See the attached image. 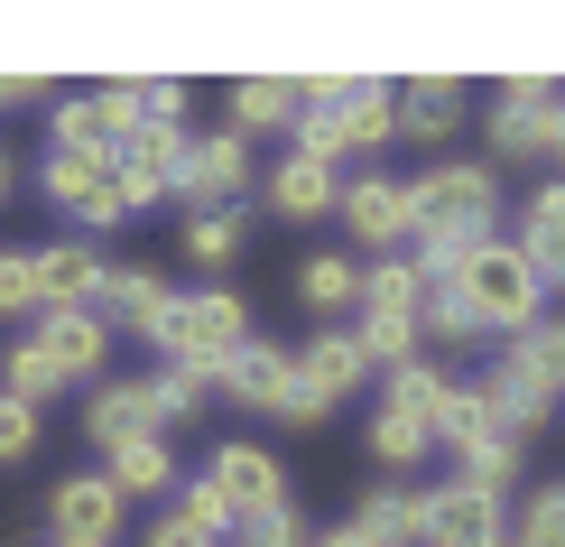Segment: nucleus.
I'll return each mask as SVG.
<instances>
[{
    "mask_svg": "<svg viewBox=\"0 0 565 547\" xmlns=\"http://www.w3.org/2000/svg\"><path fill=\"white\" fill-rule=\"evenodd\" d=\"M408 213H417L408 260L427 278H455L463 251H482L491 232H501V168H491V158H445V168L408 177Z\"/></svg>",
    "mask_w": 565,
    "mask_h": 547,
    "instance_id": "obj_1",
    "label": "nucleus"
},
{
    "mask_svg": "<svg viewBox=\"0 0 565 547\" xmlns=\"http://www.w3.org/2000/svg\"><path fill=\"white\" fill-rule=\"evenodd\" d=\"M278 502H288V473H278V455H269V445H250V436L214 445V455H204V473L177 492V511H185V519H204L223 547L242 538L260 511H278Z\"/></svg>",
    "mask_w": 565,
    "mask_h": 547,
    "instance_id": "obj_2",
    "label": "nucleus"
},
{
    "mask_svg": "<svg viewBox=\"0 0 565 547\" xmlns=\"http://www.w3.org/2000/svg\"><path fill=\"white\" fill-rule=\"evenodd\" d=\"M455 288H463V306H473V325H482L491 344H501V335L520 344L529 325H537V297H547V288H537V270L520 260V242H501V232H491L482 251H463Z\"/></svg>",
    "mask_w": 565,
    "mask_h": 547,
    "instance_id": "obj_3",
    "label": "nucleus"
},
{
    "mask_svg": "<svg viewBox=\"0 0 565 547\" xmlns=\"http://www.w3.org/2000/svg\"><path fill=\"white\" fill-rule=\"evenodd\" d=\"M214 390H232L242 409H260V418H278V427H324V399L297 380V353H288V344H260V335H250V344L214 371Z\"/></svg>",
    "mask_w": 565,
    "mask_h": 547,
    "instance_id": "obj_4",
    "label": "nucleus"
},
{
    "mask_svg": "<svg viewBox=\"0 0 565 547\" xmlns=\"http://www.w3.org/2000/svg\"><path fill=\"white\" fill-rule=\"evenodd\" d=\"M242 344H250V297H232V288H195V297H177V325H168V344H158V353L214 380Z\"/></svg>",
    "mask_w": 565,
    "mask_h": 547,
    "instance_id": "obj_5",
    "label": "nucleus"
},
{
    "mask_svg": "<svg viewBox=\"0 0 565 547\" xmlns=\"http://www.w3.org/2000/svg\"><path fill=\"white\" fill-rule=\"evenodd\" d=\"M417 547H510V502L473 483H427L417 492Z\"/></svg>",
    "mask_w": 565,
    "mask_h": 547,
    "instance_id": "obj_6",
    "label": "nucleus"
},
{
    "mask_svg": "<svg viewBox=\"0 0 565 547\" xmlns=\"http://www.w3.org/2000/svg\"><path fill=\"white\" fill-rule=\"evenodd\" d=\"M343 232H352V260H390V251H408V232H417V213H408V177H390V168H362V177H343Z\"/></svg>",
    "mask_w": 565,
    "mask_h": 547,
    "instance_id": "obj_7",
    "label": "nucleus"
},
{
    "mask_svg": "<svg viewBox=\"0 0 565 547\" xmlns=\"http://www.w3.org/2000/svg\"><path fill=\"white\" fill-rule=\"evenodd\" d=\"M177 177H185V122H130L121 130V149H111V186H121V204H158V196H177Z\"/></svg>",
    "mask_w": 565,
    "mask_h": 547,
    "instance_id": "obj_8",
    "label": "nucleus"
},
{
    "mask_svg": "<svg viewBox=\"0 0 565 547\" xmlns=\"http://www.w3.org/2000/svg\"><path fill=\"white\" fill-rule=\"evenodd\" d=\"M242 186H260V177H250V139H242V130H204V139H185V177H177V204H185V213H223V204H242Z\"/></svg>",
    "mask_w": 565,
    "mask_h": 547,
    "instance_id": "obj_9",
    "label": "nucleus"
},
{
    "mask_svg": "<svg viewBox=\"0 0 565 547\" xmlns=\"http://www.w3.org/2000/svg\"><path fill=\"white\" fill-rule=\"evenodd\" d=\"M121 511L130 502L103 483V473H65V483L46 492V547H111Z\"/></svg>",
    "mask_w": 565,
    "mask_h": 547,
    "instance_id": "obj_10",
    "label": "nucleus"
},
{
    "mask_svg": "<svg viewBox=\"0 0 565 547\" xmlns=\"http://www.w3.org/2000/svg\"><path fill=\"white\" fill-rule=\"evenodd\" d=\"M93 316L111 325V335H139V344H168V325H177V288L158 270H121L111 260V278H103V306Z\"/></svg>",
    "mask_w": 565,
    "mask_h": 547,
    "instance_id": "obj_11",
    "label": "nucleus"
},
{
    "mask_svg": "<svg viewBox=\"0 0 565 547\" xmlns=\"http://www.w3.org/2000/svg\"><path fill=\"white\" fill-rule=\"evenodd\" d=\"M29 344L56 362V380L75 390V380H103V353H111V325L93 316V306H46V316L29 325Z\"/></svg>",
    "mask_w": 565,
    "mask_h": 547,
    "instance_id": "obj_12",
    "label": "nucleus"
},
{
    "mask_svg": "<svg viewBox=\"0 0 565 547\" xmlns=\"http://www.w3.org/2000/svg\"><path fill=\"white\" fill-rule=\"evenodd\" d=\"M556 84L547 75H510L491 103V168H537V122H547Z\"/></svg>",
    "mask_w": 565,
    "mask_h": 547,
    "instance_id": "obj_13",
    "label": "nucleus"
},
{
    "mask_svg": "<svg viewBox=\"0 0 565 547\" xmlns=\"http://www.w3.org/2000/svg\"><path fill=\"white\" fill-rule=\"evenodd\" d=\"M482 409H491V427H501V436H520V445H529L537 427H547L556 390L520 362V353H501V362H491V380H482Z\"/></svg>",
    "mask_w": 565,
    "mask_h": 547,
    "instance_id": "obj_14",
    "label": "nucleus"
},
{
    "mask_svg": "<svg viewBox=\"0 0 565 547\" xmlns=\"http://www.w3.org/2000/svg\"><path fill=\"white\" fill-rule=\"evenodd\" d=\"M84 436L103 445H130V436H168V418H158L149 380H93V409H84Z\"/></svg>",
    "mask_w": 565,
    "mask_h": 547,
    "instance_id": "obj_15",
    "label": "nucleus"
},
{
    "mask_svg": "<svg viewBox=\"0 0 565 547\" xmlns=\"http://www.w3.org/2000/svg\"><path fill=\"white\" fill-rule=\"evenodd\" d=\"M121 103L111 93H56V112H46V149H75V158H111L121 149Z\"/></svg>",
    "mask_w": 565,
    "mask_h": 547,
    "instance_id": "obj_16",
    "label": "nucleus"
},
{
    "mask_svg": "<svg viewBox=\"0 0 565 547\" xmlns=\"http://www.w3.org/2000/svg\"><path fill=\"white\" fill-rule=\"evenodd\" d=\"M520 260L537 270V288H565V177H547V186H529V204H520Z\"/></svg>",
    "mask_w": 565,
    "mask_h": 547,
    "instance_id": "obj_17",
    "label": "nucleus"
},
{
    "mask_svg": "<svg viewBox=\"0 0 565 547\" xmlns=\"http://www.w3.org/2000/svg\"><path fill=\"white\" fill-rule=\"evenodd\" d=\"M297 380L324 399V409L362 390V380H371V362H362V344H352V325H316V335L297 344Z\"/></svg>",
    "mask_w": 565,
    "mask_h": 547,
    "instance_id": "obj_18",
    "label": "nucleus"
},
{
    "mask_svg": "<svg viewBox=\"0 0 565 547\" xmlns=\"http://www.w3.org/2000/svg\"><path fill=\"white\" fill-rule=\"evenodd\" d=\"M103 278H111V260L93 242H46L38 251V316L46 306H103Z\"/></svg>",
    "mask_w": 565,
    "mask_h": 547,
    "instance_id": "obj_19",
    "label": "nucleus"
},
{
    "mask_svg": "<svg viewBox=\"0 0 565 547\" xmlns=\"http://www.w3.org/2000/svg\"><path fill=\"white\" fill-rule=\"evenodd\" d=\"M260 196H269V213H278V223H316V213H334V204H343V177L288 149V158H278V168L260 177Z\"/></svg>",
    "mask_w": 565,
    "mask_h": 547,
    "instance_id": "obj_20",
    "label": "nucleus"
},
{
    "mask_svg": "<svg viewBox=\"0 0 565 547\" xmlns=\"http://www.w3.org/2000/svg\"><path fill=\"white\" fill-rule=\"evenodd\" d=\"M297 306H306L316 325L352 316V306H362V260H352V251H306V260H297Z\"/></svg>",
    "mask_w": 565,
    "mask_h": 547,
    "instance_id": "obj_21",
    "label": "nucleus"
},
{
    "mask_svg": "<svg viewBox=\"0 0 565 547\" xmlns=\"http://www.w3.org/2000/svg\"><path fill=\"white\" fill-rule=\"evenodd\" d=\"M103 483L121 492V502H149V492L185 483V473H177V445L168 436H130V445H111V455H103Z\"/></svg>",
    "mask_w": 565,
    "mask_h": 547,
    "instance_id": "obj_22",
    "label": "nucleus"
},
{
    "mask_svg": "<svg viewBox=\"0 0 565 547\" xmlns=\"http://www.w3.org/2000/svg\"><path fill=\"white\" fill-rule=\"evenodd\" d=\"M297 112H306V75H242V84H232V130H288L297 122Z\"/></svg>",
    "mask_w": 565,
    "mask_h": 547,
    "instance_id": "obj_23",
    "label": "nucleus"
},
{
    "mask_svg": "<svg viewBox=\"0 0 565 547\" xmlns=\"http://www.w3.org/2000/svg\"><path fill=\"white\" fill-rule=\"evenodd\" d=\"M417 306H427V270H417L408 251L362 260V306H352V316H417Z\"/></svg>",
    "mask_w": 565,
    "mask_h": 547,
    "instance_id": "obj_24",
    "label": "nucleus"
},
{
    "mask_svg": "<svg viewBox=\"0 0 565 547\" xmlns=\"http://www.w3.org/2000/svg\"><path fill=\"white\" fill-rule=\"evenodd\" d=\"M520 455H529L520 436L482 427V436H463V445H455V473H445V483H473V492H501V502H510V483H520Z\"/></svg>",
    "mask_w": 565,
    "mask_h": 547,
    "instance_id": "obj_25",
    "label": "nucleus"
},
{
    "mask_svg": "<svg viewBox=\"0 0 565 547\" xmlns=\"http://www.w3.org/2000/svg\"><path fill=\"white\" fill-rule=\"evenodd\" d=\"M455 122H463V84L455 75H408L398 84V130L408 139H445Z\"/></svg>",
    "mask_w": 565,
    "mask_h": 547,
    "instance_id": "obj_26",
    "label": "nucleus"
},
{
    "mask_svg": "<svg viewBox=\"0 0 565 547\" xmlns=\"http://www.w3.org/2000/svg\"><path fill=\"white\" fill-rule=\"evenodd\" d=\"M242 242H250V213H242V204L185 213V260H195V270H232V260H242Z\"/></svg>",
    "mask_w": 565,
    "mask_h": 547,
    "instance_id": "obj_27",
    "label": "nucleus"
},
{
    "mask_svg": "<svg viewBox=\"0 0 565 547\" xmlns=\"http://www.w3.org/2000/svg\"><path fill=\"white\" fill-rule=\"evenodd\" d=\"M445 390H455V380H445V371L427 362V353H417V362H398V371H390L381 409H398V418H417V427H427V436H436V409H445Z\"/></svg>",
    "mask_w": 565,
    "mask_h": 547,
    "instance_id": "obj_28",
    "label": "nucleus"
},
{
    "mask_svg": "<svg viewBox=\"0 0 565 547\" xmlns=\"http://www.w3.org/2000/svg\"><path fill=\"white\" fill-rule=\"evenodd\" d=\"M38 186H46V196H56L65 213H84V204H93V196L111 186V158H75V149H46V158H38Z\"/></svg>",
    "mask_w": 565,
    "mask_h": 547,
    "instance_id": "obj_29",
    "label": "nucleus"
},
{
    "mask_svg": "<svg viewBox=\"0 0 565 547\" xmlns=\"http://www.w3.org/2000/svg\"><path fill=\"white\" fill-rule=\"evenodd\" d=\"M352 529H362L371 547H417V492H398V483L362 492V511H352Z\"/></svg>",
    "mask_w": 565,
    "mask_h": 547,
    "instance_id": "obj_30",
    "label": "nucleus"
},
{
    "mask_svg": "<svg viewBox=\"0 0 565 547\" xmlns=\"http://www.w3.org/2000/svg\"><path fill=\"white\" fill-rule=\"evenodd\" d=\"M56 390H65V380H56V362H46V353H38L29 335L0 353V399H19V409H46Z\"/></svg>",
    "mask_w": 565,
    "mask_h": 547,
    "instance_id": "obj_31",
    "label": "nucleus"
},
{
    "mask_svg": "<svg viewBox=\"0 0 565 547\" xmlns=\"http://www.w3.org/2000/svg\"><path fill=\"white\" fill-rule=\"evenodd\" d=\"M417 335L427 344H491L482 325H473V306H463L455 278H427V306H417Z\"/></svg>",
    "mask_w": 565,
    "mask_h": 547,
    "instance_id": "obj_32",
    "label": "nucleus"
},
{
    "mask_svg": "<svg viewBox=\"0 0 565 547\" xmlns=\"http://www.w3.org/2000/svg\"><path fill=\"white\" fill-rule=\"evenodd\" d=\"M371 455H381L390 473H417V464L436 455V436H427V427H417V418H398V409H381V418H371Z\"/></svg>",
    "mask_w": 565,
    "mask_h": 547,
    "instance_id": "obj_33",
    "label": "nucleus"
},
{
    "mask_svg": "<svg viewBox=\"0 0 565 547\" xmlns=\"http://www.w3.org/2000/svg\"><path fill=\"white\" fill-rule=\"evenodd\" d=\"M103 93L121 103V122H168V130H177V112H185V84H177V75H168V84H139V75H130V84H103Z\"/></svg>",
    "mask_w": 565,
    "mask_h": 547,
    "instance_id": "obj_34",
    "label": "nucleus"
},
{
    "mask_svg": "<svg viewBox=\"0 0 565 547\" xmlns=\"http://www.w3.org/2000/svg\"><path fill=\"white\" fill-rule=\"evenodd\" d=\"M204 390H214V380L185 371V362H158V371H149V399H158V418H168V427L195 418V409H204Z\"/></svg>",
    "mask_w": 565,
    "mask_h": 547,
    "instance_id": "obj_35",
    "label": "nucleus"
},
{
    "mask_svg": "<svg viewBox=\"0 0 565 547\" xmlns=\"http://www.w3.org/2000/svg\"><path fill=\"white\" fill-rule=\"evenodd\" d=\"M510 353H520V362H529V371H537V380H547V390L565 399V316H537V325H529V335L510 344Z\"/></svg>",
    "mask_w": 565,
    "mask_h": 547,
    "instance_id": "obj_36",
    "label": "nucleus"
},
{
    "mask_svg": "<svg viewBox=\"0 0 565 547\" xmlns=\"http://www.w3.org/2000/svg\"><path fill=\"white\" fill-rule=\"evenodd\" d=\"M491 427V409H482V380H455V390H445V409H436V445L445 455H455L463 436H482Z\"/></svg>",
    "mask_w": 565,
    "mask_h": 547,
    "instance_id": "obj_37",
    "label": "nucleus"
},
{
    "mask_svg": "<svg viewBox=\"0 0 565 547\" xmlns=\"http://www.w3.org/2000/svg\"><path fill=\"white\" fill-rule=\"evenodd\" d=\"M510 547H565V483H547L520 519H510Z\"/></svg>",
    "mask_w": 565,
    "mask_h": 547,
    "instance_id": "obj_38",
    "label": "nucleus"
},
{
    "mask_svg": "<svg viewBox=\"0 0 565 547\" xmlns=\"http://www.w3.org/2000/svg\"><path fill=\"white\" fill-rule=\"evenodd\" d=\"M0 316L38 325V251H0Z\"/></svg>",
    "mask_w": 565,
    "mask_h": 547,
    "instance_id": "obj_39",
    "label": "nucleus"
},
{
    "mask_svg": "<svg viewBox=\"0 0 565 547\" xmlns=\"http://www.w3.org/2000/svg\"><path fill=\"white\" fill-rule=\"evenodd\" d=\"M232 547H316V529H306V511H297V502H278V511L250 519V529L232 538Z\"/></svg>",
    "mask_w": 565,
    "mask_h": 547,
    "instance_id": "obj_40",
    "label": "nucleus"
},
{
    "mask_svg": "<svg viewBox=\"0 0 565 547\" xmlns=\"http://www.w3.org/2000/svg\"><path fill=\"white\" fill-rule=\"evenodd\" d=\"M29 455H38V409L0 399V464H29Z\"/></svg>",
    "mask_w": 565,
    "mask_h": 547,
    "instance_id": "obj_41",
    "label": "nucleus"
},
{
    "mask_svg": "<svg viewBox=\"0 0 565 547\" xmlns=\"http://www.w3.org/2000/svg\"><path fill=\"white\" fill-rule=\"evenodd\" d=\"M139 547H223V538L204 529V519H185V511H158V519H149V538H139Z\"/></svg>",
    "mask_w": 565,
    "mask_h": 547,
    "instance_id": "obj_42",
    "label": "nucleus"
},
{
    "mask_svg": "<svg viewBox=\"0 0 565 547\" xmlns=\"http://www.w3.org/2000/svg\"><path fill=\"white\" fill-rule=\"evenodd\" d=\"M537 158H556V177H565V93L547 103V122H537Z\"/></svg>",
    "mask_w": 565,
    "mask_h": 547,
    "instance_id": "obj_43",
    "label": "nucleus"
},
{
    "mask_svg": "<svg viewBox=\"0 0 565 547\" xmlns=\"http://www.w3.org/2000/svg\"><path fill=\"white\" fill-rule=\"evenodd\" d=\"M316 547H371V538H362V529L343 519V529H316Z\"/></svg>",
    "mask_w": 565,
    "mask_h": 547,
    "instance_id": "obj_44",
    "label": "nucleus"
},
{
    "mask_svg": "<svg viewBox=\"0 0 565 547\" xmlns=\"http://www.w3.org/2000/svg\"><path fill=\"white\" fill-rule=\"evenodd\" d=\"M10 186H19V168H10V149H0V196H10Z\"/></svg>",
    "mask_w": 565,
    "mask_h": 547,
    "instance_id": "obj_45",
    "label": "nucleus"
},
{
    "mask_svg": "<svg viewBox=\"0 0 565 547\" xmlns=\"http://www.w3.org/2000/svg\"><path fill=\"white\" fill-rule=\"evenodd\" d=\"M0 103H10V93H0Z\"/></svg>",
    "mask_w": 565,
    "mask_h": 547,
    "instance_id": "obj_46",
    "label": "nucleus"
}]
</instances>
